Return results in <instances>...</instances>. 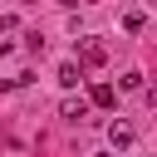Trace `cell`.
<instances>
[{
    "mask_svg": "<svg viewBox=\"0 0 157 157\" xmlns=\"http://www.w3.org/2000/svg\"><path fill=\"white\" fill-rule=\"evenodd\" d=\"M59 113H64L69 123H83V118H88V103H83V98H64V103H59Z\"/></svg>",
    "mask_w": 157,
    "mask_h": 157,
    "instance_id": "6da1fadb",
    "label": "cell"
},
{
    "mask_svg": "<svg viewBox=\"0 0 157 157\" xmlns=\"http://www.w3.org/2000/svg\"><path fill=\"white\" fill-rule=\"evenodd\" d=\"M88 103H98V108H113V83H93V88H88Z\"/></svg>",
    "mask_w": 157,
    "mask_h": 157,
    "instance_id": "7a4b0ae2",
    "label": "cell"
},
{
    "mask_svg": "<svg viewBox=\"0 0 157 157\" xmlns=\"http://www.w3.org/2000/svg\"><path fill=\"white\" fill-rule=\"evenodd\" d=\"M108 142H113V147H132V128H128V123H113V128H108Z\"/></svg>",
    "mask_w": 157,
    "mask_h": 157,
    "instance_id": "3957f363",
    "label": "cell"
},
{
    "mask_svg": "<svg viewBox=\"0 0 157 157\" xmlns=\"http://www.w3.org/2000/svg\"><path fill=\"white\" fill-rule=\"evenodd\" d=\"M103 59H108V49H103V44H93V39H88V44H83V64H88V69H98V64H103Z\"/></svg>",
    "mask_w": 157,
    "mask_h": 157,
    "instance_id": "277c9868",
    "label": "cell"
},
{
    "mask_svg": "<svg viewBox=\"0 0 157 157\" xmlns=\"http://www.w3.org/2000/svg\"><path fill=\"white\" fill-rule=\"evenodd\" d=\"M142 25H147V15H142V10H128V15H123V29H128V34H137Z\"/></svg>",
    "mask_w": 157,
    "mask_h": 157,
    "instance_id": "5b68a950",
    "label": "cell"
},
{
    "mask_svg": "<svg viewBox=\"0 0 157 157\" xmlns=\"http://www.w3.org/2000/svg\"><path fill=\"white\" fill-rule=\"evenodd\" d=\"M78 78H83V74H78V64H59V83H64V88H74Z\"/></svg>",
    "mask_w": 157,
    "mask_h": 157,
    "instance_id": "8992f818",
    "label": "cell"
},
{
    "mask_svg": "<svg viewBox=\"0 0 157 157\" xmlns=\"http://www.w3.org/2000/svg\"><path fill=\"white\" fill-rule=\"evenodd\" d=\"M118 88H123V93H137V88H142V74H137V69H132V74H123V78H118Z\"/></svg>",
    "mask_w": 157,
    "mask_h": 157,
    "instance_id": "52a82bcc",
    "label": "cell"
},
{
    "mask_svg": "<svg viewBox=\"0 0 157 157\" xmlns=\"http://www.w3.org/2000/svg\"><path fill=\"white\" fill-rule=\"evenodd\" d=\"M147 103H152V108H157V83H152V88H147Z\"/></svg>",
    "mask_w": 157,
    "mask_h": 157,
    "instance_id": "ba28073f",
    "label": "cell"
}]
</instances>
